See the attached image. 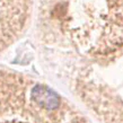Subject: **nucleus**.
Masks as SVG:
<instances>
[{"mask_svg": "<svg viewBox=\"0 0 123 123\" xmlns=\"http://www.w3.org/2000/svg\"><path fill=\"white\" fill-rule=\"evenodd\" d=\"M22 0H0V49L10 41L23 22Z\"/></svg>", "mask_w": 123, "mask_h": 123, "instance_id": "f257e3e1", "label": "nucleus"}, {"mask_svg": "<svg viewBox=\"0 0 123 123\" xmlns=\"http://www.w3.org/2000/svg\"><path fill=\"white\" fill-rule=\"evenodd\" d=\"M31 99L45 110H54L59 106V97L52 89L43 85H35L31 90Z\"/></svg>", "mask_w": 123, "mask_h": 123, "instance_id": "f03ea898", "label": "nucleus"}]
</instances>
